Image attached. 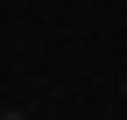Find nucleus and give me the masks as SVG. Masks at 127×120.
Returning <instances> with one entry per match:
<instances>
[{
  "label": "nucleus",
  "mask_w": 127,
  "mask_h": 120,
  "mask_svg": "<svg viewBox=\"0 0 127 120\" xmlns=\"http://www.w3.org/2000/svg\"><path fill=\"white\" fill-rule=\"evenodd\" d=\"M14 120H21V113H14Z\"/></svg>",
  "instance_id": "1"
}]
</instances>
